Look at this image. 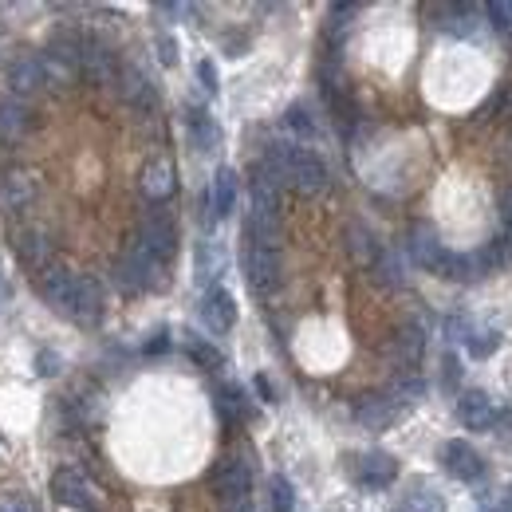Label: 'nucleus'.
I'll return each instance as SVG.
<instances>
[{
    "label": "nucleus",
    "mask_w": 512,
    "mask_h": 512,
    "mask_svg": "<svg viewBox=\"0 0 512 512\" xmlns=\"http://www.w3.org/2000/svg\"><path fill=\"white\" fill-rule=\"evenodd\" d=\"M75 280H79V272H71L64 264H52V268L36 272V292L44 296V304H52V312L67 316L71 296H75Z\"/></svg>",
    "instance_id": "0eeeda50"
},
{
    "label": "nucleus",
    "mask_w": 512,
    "mask_h": 512,
    "mask_svg": "<svg viewBox=\"0 0 512 512\" xmlns=\"http://www.w3.org/2000/svg\"><path fill=\"white\" fill-rule=\"evenodd\" d=\"M264 166L272 170V178H276L280 186H288V190H296V193H308V197L323 193L327 182H331V178H327V166H323L312 150H304V146H284V142H276V146L268 150Z\"/></svg>",
    "instance_id": "f257e3e1"
},
{
    "label": "nucleus",
    "mask_w": 512,
    "mask_h": 512,
    "mask_svg": "<svg viewBox=\"0 0 512 512\" xmlns=\"http://www.w3.org/2000/svg\"><path fill=\"white\" fill-rule=\"evenodd\" d=\"M442 465H446L449 477H457V481H477L485 473L481 453L469 446V442H461V438H453V442L442 446Z\"/></svg>",
    "instance_id": "4468645a"
},
{
    "label": "nucleus",
    "mask_w": 512,
    "mask_h": 512,
    "mask_svg": "<svg viewBox=\"0 0 512 512\" xmlns=\"http://www.w3.org/2000/svg\"><path fill=\"white\" fill-rule=\"evenodd\" d=\"M52 497L75 512L103 509V493H99L95 481H91L87 473H79V469H56V477H52Z\"/></svg>",
    "instance_id": "7ed1b4c3"
},
{
    "label": "nucleus",
    "mask_w": 512,
    "mask_h": 512,
    "mask_svg": "<svg viewBox=\"0 0 512 512\" xmlns=\"http://www.w3.org/2000/svg\"><path fill=\"white\" fill-rule=\"evenodd\" d=\"M422 347H426L422 327H418V323H402V327H398V335H394V351H398L402 367H414V363L422 359Z\"/></svg>",
    "instance_id": "b1692460"
},
{
    "label": "nucleus",
    "mask_w": 512,
    "mask_h": 512,
    "mask_svg": "<svg viewBox=\"0 0 512 512\" xmlns=\"http://www.w3.org/2000/svg\"><path fill=\"white\" fill-rule=\"evenodd\" d=\"M115 87H119L123 103L134 107V111H154L158 107V91L146 79V71H138V67H119V83Z\"/></svg>",
    "instance_id": "dca6fc26"
},
{
    "label": "nucleus",
    "mask_w": 512,
    "mask_h": 512,
    "mask_svg": "<svg viewBox=\"0 0 512 512\" xmlns=\"http://www.w3.org/2000/svg\"><path fill=\"white\" fill-rule=\"evenodd\" d=\"M32 127H36V111L24 99H12V95L0 99V138L16 142V138H24Z\"/></svg>",
    "instance_id": "6ab92c4d"
},
{
    "label": "nucleus",
    "mask_w": 512,
    "mask_h": 512,
    "mask_svg": "<svg viewBox=\"0 0 512 512\" xmlns=\"http://www.w3.org/2000/svg\"><path fill=\"white\" fill-rule=\"evenodd\" d=\"M489 16H493L497 28L512 32V0H493V4H489Z\"/></svg>",
    "instance_id": "473e14b6"
},
{
    "label": "nucleus",
    "mask_w": 512,
    "mask_h": 512,
    "mask_svg": "<svg viewBox=\"0 0 512 512\" xmlns=\"http://www.w3.org/2000/svg\"><path fill=\"white\" fill-rule=\"evenodd\" d=\"M115 280L123 292H146V288H158L162 284V264L146 253L138 241H130V249L119 256L115 264Z\"/></svg>",
    "instance_id": "f03ea898"
},
{
    "label": "nucleus",
    "mask_w": 512,
    "mask_h": 512,
    "mask_svg": "<svg viewBox=\"0 0 512 512\" xmlns=\"http://www.w3.org/2000/svg\"><path fill=\"white\" fill-rule=\"evenodd\" d=\"M186 351H190L193 363H201L205 371H217V367H225V355L213 347V343H201V339H190L186 343Z\"/></svg>",
    "instance_id": "c85d7f7f"
},
{
    "label": "nucleus",
    "mask_w": 512,
    "mask_h": 512,
    "mask_svg": "<svg viewBox=\"0 0 512 512\" xmlns=\"http://www.w3.org/2000/svg\"><path fill=\"white\" fill-rule=\"evenodd\" d=\"M288 127L296 130V134H304V138H312V134H316V127H312V119H308V111H304V107H292V111H288Z\"/></svg>",
    "instance_id": "72a5a7b5"
},
{
    "label": "nucleus",
    "mask_w": 512,
    "mask_h": 512,
    "mask_svg": "<svg viewBox=\"0 0 512 512\" xmlns=\"http://www.w3.org/2000/svg\"><path fill=\"white\" fill-rule=\"evenodd\" d=\"M213 489H217L221 501H241V497H249V489H253V465H249V457L225 453V457L217 461V469H213Z\"/></svg>",
    "instance_id": "20e7f679"
},
{
    "label": "nucleus",
    "mask_w": 512,
    "mask_h": 512,
    "mask_svg": "<svg viewBox=\"0 0 512 512\" xmlns=\"http://www.w3.org/2000/svg\"><path fill=\"white\" fill-rule=\"evenodd\" d=\"M237 190H241L237 170H233V166H221V170L213 174V190H209L213 217H229V213H233V205H237Z\"/></svg>",
    "instance_id": "5701e85b"
},
{
    "label": "nucleus",
    "mask_w": 512,
    "mask_h": 512,
    "mask_svg": "<svg viewBox=\"0 0 512 512\" xmlns=\"http://www.w3.org/2000/svg\"><path fill=\"white\" fill-rule=\"evenodd\" d=\"M12 245H16V256L28 264V268H36V272H44V268H52L56 260V249H52V241H48V233L44 229H36V225H20L16 233H12Z\"/></svg>",
    "instance_id": "f8f14e48"
},
{
    "label": "nucleus",
    "mask_w": 512,
    "mask_h": 512,
    "mask_svg": "<svg viewBox=\"0 0 512 512\" xmlns=\"http://www.w3.org/2000/svg\"><path fill=\"white\" fill-rule=\"evenodd\" d=\"M245 272L253 284L256 296H272L284 280V264H280V249H264V245H249L245 249Z\"/></svg>",
    "instance_id": "423d86ee"
},
{
    "label": "nucleus",
    "mask_w": 512,
    "mask_h": 512,
    "mask_svg": "<svg viewBox=\"0 0 512 512\" xmlns=\"http://www.w3.org/2000/svg\"><path fill=\"white\" fill-rule=\"evenodd\" d=\"M201 320L209 331H233V323H237V304H233V296L225 292V288H209L205 296H201Z\"/></svg>",
    "instance_id": "a211bd4d"
},
{
    "label": "nucleus",
    "mask_w": 512,
    "mask_h": 512,
    "mask_svg": "<svg viewBox=\"0 0 512 512\" xmlns=\"http://www.w3.org/2000/svg\"><path fill=\"white\" fill-rule=\"evenodd\" d=\"M134 241L154 256L158 264L174 260V253H178V229H174V221H170L166 213H146L142 225H138V237H134Z\"/></svg>",
    "instance_id": "39448f33"
},
{
    "label": "nucleus",
    "mask_w": 512,
    "mask_h": 512,
    "mask_svg": "<svg viewBox=\"0 0 512 512\" xmlns=\"http://www.w3.org/2000/svg\"><path fill=\"white\" fill-rule=\"evenodd\" d=\"M221 272H225V249L217 241H201L197 245V280L213 284Z\"/></svg>",
    "instance_id": "393cba45"
},
{
    "label": "nucleus",
    "mask_w": 512,
    "mask_h": 512,
    "mask_svg": "<svg viewBox=\"0 0 512 512\" xmlns=\"http://www.w3.org/2000/svg\"><path fill=\"white\" fill-rule=\"evenodd\" d=\"M398 477V461L390 453H363L355 457V481L363 489H390Z\"/></svg>",
    "instance_id": "2eb2a0df"
},
{
    "label": "nucleus",
    "mask_w": 512,
    "mask_h": 512,
    "mask_svg": "<svg viewBox=\"0 0 512 512\" xmlns=\"http://www.w3.org/2000/svg\"><path fill=\"white\" fill-rule=\"evenodd\" d=\"M457 418L465 422V430H489L497 422V406L485 390H461L457 394Z\"/></svg>",
    "instance_id": "f3484780"
},
{
    "label": "nucleus",
    "mask_w": 512,
    "mask_h": 512,
    "mask_svg": "<svg viewBox=\"0 0 512 512\" xmlns=\"http://www.w3.org/2000/svg\"><path fill=\"white\" fill-rule=\"evenodd\" d=\"M170 347V335H158L154 343H146V355H158V351H166Z\"/></svg>",
    "instance_id": "e433bc0d"
},
{
    "label": "nucleus",
    "mask_w": 512,
    "mask_h": 512,
    "mask_svg": "<svg viewBox=\"0 0 512 512\" xmlns=\"http://www.w3.org/2000/svg\"><path fill=\"white\" fill-rule=\"evenodd\" d=\"M296 509V493L288 485V477H272L268 481V512H292Z\"/></svg>",
    "instance_id": "cd10ccee"
},
{
    "label": "nucleus",
    "mask_w": 512,
    "mask_h": 512,
    "mask_svg": "<svg viewBox=\"0 0 512 512\" xmlns=\"http://www.w3.org/2000/svg\"><path fill=\"white\" fill-rule=\"evenodd\" d=\"M48 87V75H44V60L40 56H20L8 64V91L12 99H28L36 91Z\"/></svg>",
    "instance_id": "ddd939ff"
},
{
    "label": "nucleus",
    "mask_w": 512,
    "mask_h": 512,
    "mask_svg": "<svg viewBox=\"0 0 512 512\" xmlns=\"http://www.w3.org/2000/svg\"><path fill=\"white\" fill-rule=\"evenodd\" d=\"M36 178L28 174V170H8L4 178H0V205L4 209H24V205H32L36 201Z\"/></svg>",
    "instance_id": "aec40b11"
},
{
    "label": "nucleus",
    "mask_w": 512,
    "mask_h": 512,
    "mask_svg": "<svg viewBox=\"0 0 512 512\" xmlns=\"http://www.w3.org/2000/svg\"><path fill=\"white\" fill-rule=\"evenodd\" d=\"M221 512H253V497H241V501H221Z\"/></svg>",
    "instance_id": "c9c22d12"
},
{
    "label": "nucleus",
    "mask_w": 512,
    "mask_h": 512,
    "mask_svg": "<svg viewBox=\"0 0 512 512\" xmlns=\"http://www.w3.org/2000/svg\"><path fill=\"white\" fill-rule=\"evenodd\" d=\"M197 79L205 83V91H217V71H213L209 60H201V64H197Z\"/></svg>",
    "instance_id": "f704fd0d"
},
{
    "label": "nucleus",
    "mask_w": 512,
    "mask_h": 512,
    "mask_svg": "<svg viewBox=\"0 0 512 512\" xmlns=\"http://www.w3.org/2000/svg\"><path fill=\"white\" fill-rule=\"evenodd\" d=\"M347 253H351V260H355L359 268H371V272H375V264L383 260V245L375 241V233H371L367 225L351 221V225H347Z\"/></svg>",
    "instance_id": "412c9836"
},
{
    "label": "nucleus",
    "mask_w": 512,
    "mask_h": 512,
    "mask_svg": "<svg viewBox=\"0 0 512 512\" xmlns=\"http://www.w3.org/2000/svg\"><path fill=\"white\" fill-rule=\"evenodd\" d=\"M217 406H221L225 422H241V418H245V394H241L237 386H221V398H217Z\"/></svg>",
    "instance_id": "7c9ffc66"
},
{
    "label": "nucleus",
    "mask_w": 512,
    "mask_h": 512,
    "mask_svg": "<svg viewBox=\"0 0 512 512\" xmlns=\"http://www.w3.org/2000/svg\"><path fill=\"white\" fill-rule=\"evenodd\" d=\"M398 512H446V497L438 489H430V485H418V489H410L402 497Z\"/></svg>",
    "instance_id": "a878e982"
},
{
    "label": "nucleus",
    "mask_w": 512,
    "mask_h": 512,
    "mask_svg": "<svg viewBox=\"0 0 512 512\" xmlns=\"http://www.w3.org/2000/svg\"><path fill=\"white\" fill-rule=\"evenodd\" d=\"M64 320L83 323V327H95V323L103 320V288H99L95 276L79 272V280H75V296H71V308H67Z\"/></svg>",
    "instance_id": "1a4fd4ad"
},
{
    "label": "nucleus",
    "mask_w": 512,
    "mask_h": 512,
    "mask_svg": "<svg viewBox=\"0 0 512 512\" xmlns=\"http://www.w3.org/2000/svg\"><path fill=\"white\" fill-rule=\"evenodd\" d=\"M461 339H465L469 355H477V359H485V355L501 343V335H497V331H489V327H485V331H469V327H465V335H461Z\"/></svg>",
    "instance_id": "c756f323"
},
{
    "label": "nucleus",
    "mask_w": 512,
    "mask_h": 512,
    "mask_svg": "<svg viewBox=\"0 0 512 512\" xmlns=\"http://www.w3.org/2000/svg\"><path fill=\"white\" fill-rule=\"evenodd\" d=\"M256 390H260V398H264V402H272V383H268L264 375H256Z\"/></svg>",
    "instance_id": "4c0bfd02"
},
{
    "label": "nucleus",
    "mask_w": 512,
    "mask_h": 512,
    "mask_svg": "<svg viewBox=\"0 0 512 512\" xmlns=\"http://www.w3.org/2000/svg\"><path fill=\"white\" fill-rule=\"evenodd\" d=\"M410 256L422 264V268H434L438 272V264H442V256H446V249H442V241H438V233H434V225H414L410 229Z\"/></svg>",
    "instance_id": "4be33fe9"
},
{
    "label": "nucleus",
    "mask_w": 512,
    "mask_h": 512,
    "mask_svg": "<svg viewBox=\"0 0 512 512\" xmlns=\"http://www.w3.org/2000/svg\"><path fill=\"white\" fill-rule=\"evenodd\" d=\"M79 71L95 83V87H107V83H119V64H115V52L103 44V40H83V52H79Z\"/></svg>",
    "instance_id": "9b49d317"
},
{
    "label": "nucleus",
    "mask_w": 512,
    "mask_h": 512,
    "mask_svg": "<svg viewBox=\"0 0 512 512\" xmlns=\"http://www.w3.org/2000/svg\"><path fill=\"white\" fill-rule=\"evenodd\" d=\"M138 190H142V197H146L150 205L170 201L174 190H178V170H174V162H170V158H150V162L142 166Z\"/></svg>",
    "instance_id": "9d476101"
},
{
    "label": "nucleus",
    "mask_w": 512,
    "mask_h": 512,
    "mask_svg": "<svg viewBox=\"0 0 512 512\" xmlns=\"http://www.w3.org/2000/svg\"><path fill=\"white\" fill-rule=\"evenodd\" d=\"M0 512H32L28 497L16 493V489H0Z\"/></svg>",
    "instance_id": "2f4dec72"
},
{
    "label": "nucleus",
    "mask_w": 512,
    "mask_h": 512,
    "mask_svg": "<svg viewBox=\"0 0 512 512\" xmlns=\"http://www.w3.org/2000/svg\"><path fill=\"white\" fill-rule=\"evenodd\" d=\"M190 134H193V142H197L201 150H213V146L221 142V130H217V123H213L205 111H197V107L190 111Z\"/></svg>",
    "instance_id": "bb28decb"
},
{
    "label": "nucleus",
    "mask_w": 512,
    "mask_h": 512,
    "mask_svg": "<svg viewBox=\"0 0 512 512\" xmlns=\"http://www.w3.org/2000/svg\"><path fill=\"white\" fill-rule=\"evenodd\" d=\"M402 414H406V406H402L394 394H367V398L355 406V422H359L363 430H371V434L390 430Z\"/></svg>",
    "instance_id": "6e6552de"
}]
</instances>
